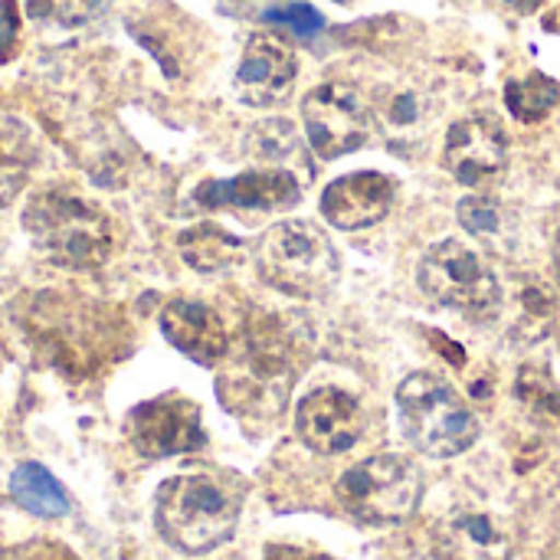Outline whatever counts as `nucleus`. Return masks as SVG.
<instances>
[{"mask_svg":"<svg viewBox=\"0 0 560 560\" xmlns=\"http://www.w3.org/2000/svg\"><path fill=\"white\" fill-rule=\"evenodd\" d=\"M20 43V7L16 0H0V62H10Z\"/></svg>","mask_w":560,"mask_h":560,"instance_id":"obj_26","label":"nucleus"},{"mask_svg":"<svg viewBox=\"0 0 560 560\" xmlns=\"http://www.w3.org/2000/svg\"><path fill=\"white\" fill-rule=\"evenodd\" d=\"M177 249H180V259L197 272H223V269L240 266L246 256V243L217 223H197L184 230L177 240Z\"/></svg>","mask_w":560,"mask_h":560,"instance_id":"obj_16","label":"nucleus"},{"mask_svg":"<svg viewBox=\"0 0 560 560\" xmlns=\"http://www.w3.org/2000/svg\"><path fill=\"white\" fill-rule=\"evenodd\" d=\"M443 560H512V532L489 512H453L433 535Z\"/></svg>","mask_w":560,"mask_h":560,"instance_id":"obj_15","label":"nucleus"},{"mask_svg":"<svg viewBox=\"0 0 560 560\" xmlns=\"http://www.w3.org/2000/svg\"><path fill=\"white\" fill-rule=\"evenodd\" d=\"M302 121L312 151L322 161L345 158L364 148L374 135V115L358 89L345 82H322L302 98Z\"/></svg>","mask_w":560,"mask_h":560,"instance_id":"obj_7","label":"nucleus"},{"mask_svg":"<svg viewBox=\"0 0 560 560\" xmlns=\"http://www.w3.org/2000/svg\"><path fill=\"white\" fill-rule=\"evenodd\" d=\"M197 203L203 210H246V213H279L302 200V184L295 171L256 167L226 180H207L197 187Z\"/></svg>","mask_w":560,"mask_h":560,"instance_id":"obj_9","label":"nucleus"},{"mask_svg":"<svg viewBox=\"0 0 560 560\" xmlns=\"http://www.w3.org/2000/svg\"><path fill=\"white\" fill-rule=\"evenodd\" d=\"M102 10V0H26V16L49 26H82Z\"/></svg>","mask_w":560,"mask_h":560,"instance_id":"obj_20","label":"nucleus"},{"mask_svg":"<svg viewBox=\"0 0 560 560\" xmlns=\"http://www.w3.org/2000/svg\"><path fill=\"white\" fill-rule=\"evenodd\" d=\"M518 397L535 410L560 420V387L545 374V371H522L518 377Z\"/></svg>","mask_w":560,"mask_h":560,"instance_id":"obj_22","label":"nucleus"},{"mask_svg":"<svg viewBox=\"0 0 560 560\" xmlns=\"http://www.w3.org/2000/svg\"><path fill=\"white\" fill-rule=\"evenodd\" d=\"M456 213H459L463 230L472 240H479V243H486L492 249H509L515 243V236H518L515 213L499 197H492V194H469V197H463Z\"/></svg>","mask_w":560,"mask_h":560,"instance_id":"obj_18","label":"nucleus"},{"mask_svg":"<svg viewBox=\"0 0 560 560\" xmlns=\"http://www.w3.org/2000/svg\"><path fill=\"white\" fill-rule=\"evenodd\" d=\"M23 226L49 262L69 269L98 266L112 253V230L105 213L79 197H66V194L36 197L26 207Z\"/></svg>","mask_w":560,"mask_h":560,"instance_id":"obj_4","label":"nucleus"},{"mask_svg":"<svg viewBox=\"0 0 560 560\" xmlns=\"http://www.w3.org/2000/svg\"><path fill=\"white\" fill-rule=\"evenodd\" d=\"M246 486L226 472H187L161 482L154 525L184 555H210L236 535Z\"/></svg>","mask_w":560,"mask_h":560,"instance_id":"obj_1","label":"nucleus"},{"mask_svg":"<svg viewBox=\"0 0 560 560\" xmlns=\"http://www.w3.org/2000/svg\"><path fill=\"white\" fill-rule=\"evenodd\" d=\"M397 417L407 443L433 459H453L479 440V417L450 381L430 371H417L397 387Z\"/></svg>","mask_w":560,"mask_h":560,"instance_id":"obj_2","label":"nucleus"},{"mask_svg":"<svg viewBox=\"0 0 560 560\" xmlns=\"http://www.w3.org/2000/svg\"><path fill=\"white\" fill-rule=\"evenodd\" d=\"M423 499L420 469L397 453H381L361 459L338 479L341 509L361 525H400L407 522Z\"/></svg>","mask_w":560,"mask_h":560,"instance_id":"obj_5","label":"nucleus"},{"mask_svg":"<svg viewBox=\"0 0 560 560\" xmlns=\"http://www.w3.org/2000/svg\"><path fill=\"white\" fill-rule=\"evenodd\" d=\"M335 3H351V0H335Z\"/></svg>","mask_w":560,"mask_h":560,"instance_id":"obj_30","label":"nucleus"},{"mask_svg":"<svg viewBox=\"0 0 560 560\" xmlns=\"http://www.w3.org/2000/svg\"><path fill=\"white\" fill-rule=\"evenodd\" d=\"M10 495L23 512H30L36 518H62V515H69V492L39 463H23V466L13 469Z\"/></svg>","mask_w":560,"mask_h":560,"instance_id":"obj_17","label":"nucleus"},{"mask_svg":"<svg viewBox=\"0 0 560 560\" xmlns=\"http://www.w3.org/2000/svg\"><path fill=\"white\" fill-rule=\"evenodd\" d=\"M125 433L135 453H141L144 459H167V456L194 453L207 443L200 407L180 394L138 404L125 420Z\"/></svg>","mask_w":560,"mask_h":560,"instance_id":"obj_8","label":"nucleus"},{"mask_svg":"<svg viewBox=\"0 0 560 560\" xmlns=\"http://www.w3.org/2000/svg\"><path fill=\"white\" fill-rule=\"evenodd\" d=\"M253 144L259 148V154H262L266 161H272L269 167H285V171H292L285 161L295 158V154H302L299 131H295L289 121H279V118L259 125V128L253 131Z\"/></svg>","mask_w":560,"mask_h":560,"instance_id":"obj_21","label":"nucleus"},{"mask_svg":"<svg viewBox=\"0 0 560 560\" xmlns=\"http://www.w3.org/2000/svg\"><path fill=\"white\" fill-rule=\"evenodd\" d=\"M266 20L292 30L295 36H315L325 26L322 13L315 7H308V3H289V7H279V10H269Z\"/></svg>","mask_w":560,"mask_h":560,"instance_id":"obj_25","label":"nucleus"},{"mask_svg":"<svg viewBox=\"0 0 560 560\" xmlns=\"http://www.w3.org/2000/svg\"><path fill=\"white\" fill-rule=\"evenodd\" d=\"M266 560H331L325 555H299L292 548H269V558Z\"/></svg>","mask_w":560,"mask_h":560,"instance_id":"obj_27","label":"nucleus"},{"mask_svg":"<svg viewBox=\"0 0 560 560\" xmlns=\"http://www.w3.org/2000/svg\"><path fill=\"white\" fill-rule=\"evenodd\" d=\"M555 269H558V279H560V236H558V243H555Z\"/></svg>","mask_w":560,"mask_h":560,"instance_id":"obj_29","label":"nucleus"},{"mask_svg":"<svg viewBox=\"0 0 560 560\" xmlns=\"http://www.w3.org/2000/svg\"><path fill=\"white\" fill-rule=\"evenodd\" d=\"M505 3H509V7H515L518 13H532V10H538L545 0H505Z\"/></svg>","mask_w":560,"mask_h":560,"instance_id":"obj_28","label":"nucleus"},{"mask_svg":"<svg viewBox=\"0 0 560 560\" xmlns=\"http://www.w3.org/2000/svg\"><path fill=\"white\" fill-rule=\"evenodd\" d=\"M560 102V82L545 72H532L525 79H512L505 85V105L518 121H541L548 112H555Z\"/></svg>","mask_w":560,"mask_h":560,"instance_id":"obj_19","label":"nucleus"},{"mask_svg":"<svg viewBox=\"0 0 560 560\" xmlns=\"http://www.w3.org/2000/svg\"><path fill=\"white\" fill-rule=\"evenodd\" d=\"M446 171L466 187H486L509 164V141L502 125L492 115H466L459 118L443 148Z\"/></svg>","mask_w":560,"mask_h":560,"instance_id":"obj_11","label":"nucleus"},{"mask_svg":"<svg viewBox=\"0 0 560 560\" xmlns=\"http://www.w3.org/2000/svg\"><path fill=\"white\" fill-rule=\"evenodd\" d=\"M417 282L423 295L466 318H492L502 308V289L486 259L466 243L443 240L430 246L417 266Z\"/></svg>","mask_w":560,"mask_h":560,"instance_id":"obj_6","label":"nucleus"},{"mask_svg":"<svg viewBox=\"0 0 560 560\" xmlns=\"http://www.w3.org/2000/svg\"><path fill=\"white\" fill-rule=\"evenodd\" d=\"M295 75H299L295 49L279 33H253L243 49L233 85L246 105L266 108L292 92Z\"/></svg>","mask_w":560,"mask_h":560,"instance_id":"obj_12","label":"nucleus"},{"mask_svg":"<svg viewBox=\"0 0 560 560\" xmlns=\"http://www.w3.org/2000/svg\"><path fill=\"white\" fill-rule=\"evenodd\" d=\"M551 318H555V295L548 289H528L522 299V318H518V331L528 341H538L551 331Z\"/></svg>","mask_w":560,"mask_h":560,"instance_id":"obj_23","label":"nucleus"},{"mask_svg":"<svg viewBox=\"0 0 560 560\" xmlns=\"http://www.w3.org/2000/svg\"><path fill=\"white\" fill-rule=\"evenodd\" d=\"M256 262L259 276L292 299H325L341 276V259L328 233L312 220H285L266 230Z\"/></svg>","mask_w":560,"mask_h":560,"instance_id":"obj_3","label":"nucleus"},{"mask_svg":"<svg viewBox=\"0 0 560 560\" xmlns=\"http://www.w3.org/2000/svg\"><path fill=\"white\" fill-rule=\"evenodd\" d=\"M161 331L184 358L213 368L230 354V331L217 308L197 299H171L161 312Z\"/></svg>","mask_w":560,"mask_h":560,"instance_id":"obj_13","label":"nucleus"},{"mask_svg":"<svg viewBox=\"0 0 560 560\" xmlns=\"http://www.w3.org/2000/svg\"><path fill=\"white\" fill-rule=\"evenodd\" d=\"M384 121L400 135H407V131H417L423 121H427V105H423V98L417 95V92H397L394 98H390V105H387V112H384Z\"/></svg>","mask_w":560,"mask_h":560,"instance_id":"obj_24","label":"nucleus"},{"mask_svg":"<svg viewBox=\"0 0 560 560\" xmlns=\"http://www.w3.org/2000/svg\"><path fill=\"white\" fill-rule=\"evenodd\" d=\"M394 203V180L377 171H358L338 177L322 194V217L335 230H368L387 217Z\"/></svg>","mask_w":560,"mask_h":560,"instance_id":"obj_14","label":"nucleus"},{"mask_svg":"<svg viewBox=\"0 0 560 560\" xmlns=\"http://www.w3.org/2000/svg\"><path fill=\"white\" fill-rule=\"evenodd\" d=\"M295 433L312 453L338 456V453H348L361 440L364 410L351 394L338 387H318L299 400Z\"/></svg>","mask_w":560,"mask_h":560,"instance_id":"obj_10","label":"nucleus"}]
</instances>
